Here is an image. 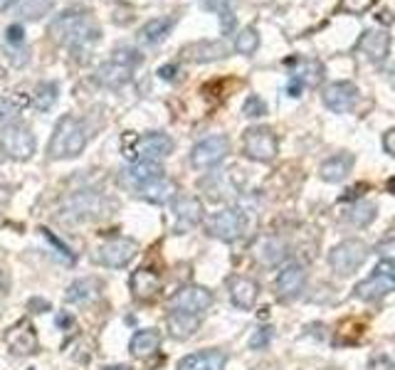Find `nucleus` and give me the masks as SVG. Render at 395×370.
Wrapping results in <instances>:
<instances>
[{
  "label": "nucleus",
  "mask_w": 395,
  "mask_h": 370,
  "mask_svg": "<svg viewBox=\"0 0 395 370\" xmlns=\"http://www.w3.org/2000/svg\"><path fill=\"white\" fill-rule=\"evenodd\" d=\"M50 35L62 45L79 50V47H89L102 40V28L94 23L89 10H67L52 20Z\"/></svg>",
  "instance_id": "obj_1"
},
{
  "label": "nucleus",
  "mask_w": 395,
  "mask_h": 370,
  "mask_svg": "<svg viewBox=\"0 0 395 370\" xmlns=\"http://www.w3.org/2000/svg\"><path fill=\"white\" fill-rule=\"evenodd\" d=\"M87 126L77 116H62L50 139V158H77L87 146Z\"/></svg>",
  "instance_id": "obj_2"
},
{
  "label": "nucleus",
  "mask_w": 395,
  "mask_h": 370,
  "mask_svg": "<svg viewBox=\"0 0 395 370\" xmlns=\"http://www.w3.org/2000/svg\"><path fill=\"white\" fill-rule=\"evenodd\" d=\"M124 148V156L129 161H156L158 158H166L173 153V139L163 131H151V134H126L121 141Z\"/></svg>",
  "instance_id": "obj_3"
},
{
  "label": "nucleus",
  "mask_w": 395,
  "mask_h": 370,
  "mask_svg": "<svg viewBox=\"0 0 395 370\" xmlns=\"http://www.w3.org/2000/svg\"><path fill=\"white\" fill-rule=\"evenodd\" d=\"M144 62V57H141L139 50H134V47H121L112 55V60L104 62L102 67L97 70V84H102V87L107 89H119L124 87V84L131 82V77H134V70Z\"/></svg>",
  "instance_id": "obj_4"
},
{
  "label": "nucleus",
  "mask_w": 395,
  "mask_h": 370,
  "mask_svg": "<svg viewBox=\"0 0 395 370\" xmlns=\"http://www.w3.org/2000/svg\"><path fill=\"white\" fill-rule=\"evenodd\" d=\"M0 153L13 161H30L35 153V134L25 124L0 126Z\"/></svg>",
  "instance_id": "obj_5"
},
{
  "label": "nucleus",
  "mask_w": 395,
  "mask_h": 370,
  "mask_svg": "<svg viewBox=\"0 0 395 370\" xmlns=\"http://www.w3.org/2000/svg\"><path fill=\"white\" fill-rule=\"evenodd\" d=\"M205 232L223 242H235L247 232V215L240 208H223L205 220Z\"/></svg>",
  "instance_id": "obj_6"
},
{
  "label": "nucleus",
  "mask_w": 395,
  "mask_h": 370,
  "mask_svg": "<svg viewBox=\"0 0 395 370\" xmlns=\"http://www.w3.org/2000/svg\"><path fill=\"white\" fill-rule=\"evenodd\" d=\"M368 255L371 250L363 240H344L329 252V264L339 277H351L356 274V269L363 267Z\"/></svg>",
  "instance_id": "obj_7"
},
{
  "label": "nucleus",
  "mask_w": 395,
  "mask_h": 370,
  "mask_svg": "<svg viewBox=\"0 0 395 370\" xmlns=\"http://www.w3.org/2000/svg\"><path fill=\"white\" fill-rule=\"evenodd\" d=\"M112 203L104 195L97 193H77L65 203V213L62 218L72 222H84V220H102L109 215Z\"/></svg>",
  "instance_id": "obj_8"
},
{
  "label": "nucleus",
  "mask_w": 395,
  "mask_h": 370,
  "mask_svg": "<svg viewBox=\"0 0 395 370\" xmlns=\"http://www.w3.org/2000/svg\"><path fill=\"white\" fill-rule=\"evenodd\" d=\"M242 151H245L247 158L257 163H270L277 158L279 151V141L275 136V131L270 126H252V129L245 131V139H242Z\"/></svg>",
  "instance_id": "obj_9"
},
{
  "label": "nucleus",
  "mask_w": 395,
  "mask_h": 370,
  "mask_svg": "<svg viewBox=\"0 0 395 370\" xmlns=\"http://www.w3.org/2000/svg\"><path fill=\"white\" fill-rule=\"evenodd\" d=\"M213 306V292L198 284L178 289L168 301V311L171 314H186V316H200Z\"/></svg>",
  "instance_id": "obj_10"
},
{
  "label": "nucleus",
  "mask_w": 395,
  "mask_h": 370,
  "mask_svg": "<svg viewBox=\"0 0 395 370\" xmlns=\"http://www.w3.org/2000/svg\"><path fill=\"white\" fill-rule=\"evenodd\" d=\"M136 255H139V245L131 237H112V240L102 242V245L94 250V262H99L102 267L119 269L126 267Z\"/></svg>",
  "instance_id": "obj_11"
},
{
  "label": "nucleus",
  "mask_w": 395,
  "mask_h": 370,
  "mask_svg": "<svg viewBox=\"0 0 395 370\" xmlns=\"http://www.w3.org/2000/svg\"><path fill=\"white\" fill-rule=\"evenodd\" d=\"M395 289V264L393 262H381L368 279H363L361 284H356L354 294L363 301H378L383 296H388Z\"/></svg>",
  "instance_id": "obj_12"
},
{
  "label": "nucleus",
  "mask_w": 395,
  "mask_h": 370,
  "mask_svg": "<svg viewBox=\"0 0 395 370\" xmlns=\"http://www.w3.org/2000/svg\"><path fill=\"white\" fill-rule=\"evenodd\" d=\"M228 153H230L228 136L215 134V136H208V139L198 141V144L193 146L191 163H193V168H198V171H205V168H215L218 163H223Z\"/></svg>",
  "instance_id": "obj_13"
},
{
  "label": "nucleus",
  "mask_w": 395,
  "mask_h": 370,
  "mask_svg": "<svg viewBox=\"0 0 395 370\" xmlns=\"http://www.w3.org/2000/svg\"><path fill=\"white\" fill-rule=\"evenodd\" d=\"M5 346L10 348L13 356H33L38 351V331L28 319L18 321L5 333Z\"/></svg>",
  "instance_id": "obj_14"
},
{
  "label": "nucleus",
  "mask_w": 395,
  "mask_h": 370,
  "mask_svg": "<svg viewBox=\"0 0 395 370\" xmlns=\"http://www.w3.org/2000/svg\"><path fill=\"white\" fill-rule=\"evenodd\" d=\"M304 289H307V269H304V264L292 262L279 269L275 279V292L282 299H297V296H302Z\"/></svg>",
  "instance_id": "obj_15"
},
{
  "label": "nucleus",
  "mask_w": 395,
  "mask_h": 370,
  "mask_svg": "<svg viewBox=\"0 0 395 370\" xmlns=\"http://www.w3.org/2000/svg\"><path fill=\"white\" fill-rule=\"evenodd\" d=\"M356 50L361 55H366L371 62H386L391 55V35L386 30H366L361 35V40L356 42Z\"/></svg>",
  "instance_id": "obj_16"
},
{
  "label": "nucleus",
  "mask_w": 395,
  "mask_h": 370,
  "mask_svg": "<svg viewBox=\"0 0 395 370\" xmlns=\"http://www.w3.org/2000/svg\"><path fill=\"white\" fill-rule=\"evenodd\" d=\"M321 99H324L326 109L336 111V114H344V111H349L356 104L358 89H356V84H351V82H334L324 89Z\"/></svg>",
  "instance_id": "obj_17"
},
{
  "label": "nucleus",
  "mask_w": 395,
  "mask_h": 370,
  "mask_svg": "<svg viewBox=\"0 0 395 370\" xmlns=\"http://www.w3.org/2000/svg\"><path fill=\"white\" fill-rule=\"evenodd\" d=\"M161 176H166V173H163V168L156 161H136L126 171H121V185H126L131 190H139L146 183L156 181Z\"/></svg>",
  "instance_id": "obj_18"
},
{
  "label": "nucleus",
  "mask_w": 395,
  "mask_h": 370,
  "mask_svg": "<svg viewBox=\"0 0 395 370\" xmlns=\"http://www.w3.org/2000/svg\"><path fill=\"white\" fill-rule=\"evenodd\" d=\"M129 287L136 301H154L158 292H161V274L144 267V269H139V272L131 274Z\"/></svg>",
  "instance_id": "obj_19"
},
{
  "label": "nucleus",
  "mask_w": 395,
  "mask_h": 370,
  "mask_svg": "<svg viewBox=\"0 0 395 370\" xmlns=\"http://www.w3.org/2000/svg\"><path fill=\"white\" fill-rule=\"evenodd\" d=\"M225 363H228V356L220 348H208V351L186 356L176 370H225Z\"/></svg>",
  "instance_id": "obj_20"
},
{
  "label": "nucleus",
  "mask_w": 395,
  "mask_h": 370,
  "mask_svg": "<svg viewBox=\"0 0 395 370\" xmlns=\"http://www.w3.org/2000/svg\"><path fill=\"white\" fill-rule=\"evenodd\" d=\"M173 215L181 230H191L203 220V203L193 195H181L178 200H173Z\"/></svg>",
  "instance_id": "obj_21"
},
{
  "label": "nucleus",
  "mask_w": 395,
  "mask_h": 370,
  "mask_svg": "<svg viewBox=\"0 0 395 370\" xmlns=\"http://www.w3.org/2000/svg\"><path fill=\"white\" fill-rule=\"evenodd\" d=\"M257 296H260V284H257L255 279L235 277L233 282H230V299H233V304L237 309H242V311L255 309Z\"/></svg>",
  "instance_id": "obj_22"
},
{
  "label": "nucleus",
  "mask_w": 395,
  "mask_h": 370,
  "mask_svg": "<svg viewBox=\"0 0 395 370\" xmlns=\"http://www.w3.org/2000/svg\"><path fill=\"white\" fill-rule=\"evenodd\" d=\"M136 193H139L141 198H144L146 203H151V205H166V203H171V200L176 198L178 185L173 183L171 178L161 176V178H156V181L146 183L144 188H139Z\"/></svg>",
  "instance_id": "obj_23"
},
{
  "label": "nucleus",
  "mask_w": 395,
  "mask_h": 370,
  "mask_svg": "<svg viewBox=\"0 0 395 370\" xmlns=\"http://www.w3.org/2000/svg\"><path fill=\"white\" fill-rule=\"evenodd\" d=\"M354 163H356L354 153H336V156L326 158V161L321 163L319 176L324 178L326 183H341L351 173Z\"/></svg>",
  "instance_id": "obj_24"
},
{
  "label": "nucleus",
  "mask_w": 395,
  "mask_h": 370,
  "mask_svg": "<svg viewBox=\"0 0 395 370\" xmlns=\"http://www.w3.org/2000/svg\"><path fill=\"white\" fill-rule=\"evenodd\" d=\"M158 346H161V333L154 329H144V331H136L134 336H131L129 351H131V356H136V358H149L158 351Z\"/></svg>",
  "instance_id": "obj_25"
},
{
  "label": "nucleus",
  "mask_w": 395,
  "mask_h": 370,
  "mask_svg": "<svg viewBox=\"0 0 395 370\" xmlns=\"http://www.w3.org/2000/svg\"><path fill=\"white\" fill-rule=\"evenodd\" d=\"M173 25H176V15H166V18H156L149 20V23L141 28V40L146 45H158L161 40H166L171 35Z\"/></svg>",
  "instance_id": "obj_26"
},
{
  "label": "nucleus",
  "mask_w": 395,
  "mask_h": 370,
  "mask_svg": "<svg viewBox=\"0 0 395 370\" xmlns=\"http://www.w3.org/2000/svg\"><path fill=\"white\" fill-rule=\"evenodd\" d=\"M99 289H102V282H99V279H94V277L79 279V282L70 284V289H67V301H70V304H87V301L97 299Z\"/></svg>",
  "instance_id": "obj_27"
},
{
  "label": "nucleus",
  "mask_w": 395,
  "mask_h": 370,
  "mask_svg": "<svg viewBox=\"0 0 395 370\" xmlns=\"http://www.w3.org/2000/svg\"><path fill=\"white\" fill-rule=\"evenodd\" d=\"M188 57L196 62H210V60H223L228 57V47L225 42H200L196 47H188Z\"/></svg>",
  "instance_id": "obj_28"
},
{
  "label": "nucleus",
  "mask_w": 395,
  "mask_h": 370,
  "mask_svg": "<svg viewBox=\"0 0 395 370\" xmlns=\"http://www.w3.org/2000/svg\"><path fill=\"white\" fill-rule=\"evenodd\" d=\"M378 215V208L373 203H368V200H358L349 208V213H346V222L354 227H368L373 220H376Z\"/></svg>",
  "instance_id": "obj_29"
},
{
  "label": "nucleus",
  "mask_w": 395,
  "mask_h": 370,
  "mask_svg": "<svg viewBox=\"0 0 395 370\" xmlns=\"http://www.w3.org/2000/svg\"><path fill=\"white\" fill-rule=\"evenodd\" d=\"M200 316H186V314H168V329H171V336L183 341L188 338L193 331L198 329Z\"/></svg>",
  "instance_id": "obj_30"
},
{
  "label": "nucleus",
  "mask_w": 395,
  "mask_h": 370,
  "mask_svg": "<svg viewBox=\"0 0 395 370\" xmlns=\"http://www.w3.org/2000/svg\"><path fill=\"white\" fill-rule=\"evenodd\" d=\"M321 77H324V67L316 60H302L292 74V79H297L302 84H319Z\"/></svg>",
  "instance_id": "obj_31"
},
{
  "label": "nucleus",
  "mask_w": 395,
  "mask_h": 370,
  "mask_svg": "<svg viewBox=\"0 0 395 370\" xmlns=\"http://www.w3.org/2000/svg\"><path fill=\"white\" fill-rule=\"evenodd\" d=\"M57 97H60V84L57 82H42L38 89H35V107L40 111H50L55 107Z\"/></svg>",
  "instance_id": "obj_32"
},
{
  "label": "nucleus",
  "mask_w": 395,
  "mask_h": 370,
  "mask_svg": "<svg viewBox=\"0 0 395 370\" xmlns=\"http://www.w3.org/2000/svg\"><path fill=\"white\" fill-rule=\"evenodd\" d=\"M257 47H260V35H257V30L255 28H245V30H240L235 37V50L240 52V55H255L257 52Z\"/></svg>",
  "instance_id": "obj_33"
},
{
  "label": "nucleus",
  "mask_w": 395,
  "mask_h": 370,
  "mask_svg": "<svg viewBox=\"0 0 395 370\" xmlns=\"http://www.w3.org/2000/svg\"><path fill=\"white\" fill-rule=\"evenodd\" d=\"M25 107H28V99H25V97L0 99V126L10 124V121H13L15 116H18Z\"/></svg>",
  "instance_id": "obj_34"
},
{
  "label": "nucleus",
  "mask_w": 395,
  "mask_h": 370,
  "mask_svg": "<svg viewBox=\"0 0 395 370\" xmlns=\"http://www.w3.org/2000/svg\"><path fill=\"white\" fill-rule=\"evenodd\" d=\"M376 5V0H341L339 10L341 13H349V15H363Z\"/></svg>",
  "instance_id": "obj_35"
},
{
  "label": "nucleus",
  "mask_w": 395,
  "mask_h": 370,
  "mask_svg": "<svg viewBox=\"0 0 395 370\" xmlns=\"http://www.w3.org/2000/svg\"><path fill=\"white\" fill-rule=\"evenodd\" d=\"M242 114L250 116V119H257V116H265L267 114V104L262 102L257 94H252V97H247L245 107H242Z\"/></svg>",
  "instance_id": "obj_36"
},
{
  "label": "nucleus",
  "mask_w": 395,
  "mask_h": 370,
  "mask_svg": "<svg viewBox=\"0 0 395 370\" xmlns=\"http://www.w3.org/2000/svg\"><path fill=\"white\" fill-rule=\"evenodd\" d=\"M5 45L8 47H23L25 45V28L20 23H13L5 30Z\"/></svg>",
  "instance_id": "obj_37"
},
{
  "label": "nucleus",
  "mask_w": 395,
  "mask_h": 370,
  "mask_svg": "<svg viewBox=\"0 0 395 370\" xmlns=\"http://www.w3.org/2000/svg\"><path fill=\"white\" fill-rule=\"evenodd\" d=\"M200 3H203L205 10H213V13H218V15H225L233 10L235 0H200Z\"/></svg>",
  "instance_id": "obj_38"
},
{
  "label": "nucleus",
  "mask_w": 395,
  "mask_h": 370,
  "mask_svg": "<svg viewBox=\"0 0 395 370\" xmlns=\"http://www.w3.org/2000/svg\"><path fill=\"white\" fill-rule=\"evenodd\" d=\"M270 338H272V333L267 331V329L255 331V336L250 338V348H255V351H262V348L270 346Z\"/></svg>",
  "instance_id": "obj_39"
},
{
  "label": "nucleus",
  "mask_w": 395,
  "mask_h": 370,
  "mask_svg": "<svg viewBox=\"0 0 395 370\" xmlns=\"http://www.w3.org/2000/svg\"><path fill=\"white\" fill-rule=\"evenodd\" d=\"M42 235H45L47 237V240H50L52 242V245H55L57 247V250H60V255H65V259H67V262H72V259H75V255H72V252L70 250H67V245H65V242H62V240H57V237L55 235H52V232L50 230H47V227H42Z\"/></svg>",
  "instance_id": "obj_40"
},
{
  "label": "nucleus",
  "mask_w": 395,
  "mask_h": 370,
  "mask_svg": "<svg viewBox=\"0 0 395 370\" xmlns=\"http://www.w3.org/2000/svg\"><path fill=\"white\" fill-rule=\"evenodd\" d=\"M376 252H378V255H381V262H393L395 240H393V237H388V240H383L381 245L376 247Z\"/></svg>",
  "instance_id": "obj_41"
},
{
  "label": "nucleus",
  "mask_w": 395,
  "mask_h": 370,
  "mask_svg": "<svg viewBox=\"0 0 395 370\" xmlns=\"http://www.w3.org/2000/svg\"><path fill=\"white\" fill-rule=\"evenodd\" d=\"M383 151L388 153V156H395V131L388 129L386 134H383Z\"/></svg>",
  "instance_id": "obj_42"
},
{
  "label": "nucleus",
  "mask_w": 395,
  "mask_h": 370,
  "mask_svg": "<svg viewBox=\"0 0 395 370\" xmlns=\"http://www.w3.org/2000/svg\"><path fill=\"white\" fill-rule=\"evenodd\" d=\"M302 89H304V84L297 82V79H292L289 87H287V92H289V97H302Z\"/></svg>",
  "instance_id": "obj_43"
},
{
  "label": "nucleus",
  "mask_w": 395,
  "mask_h": 370,
  "mask_svg": "<svg viewBox=\"0 0 395 370\" xmlns=\"http://www.w3.org/2000/svg\"><path fill=\"white\" fill-rule=\"evenodd\" d=\"M176 72H178V67H176V65H166V67H161V70H158V77H163V79H171Z\"/></svg>",
  "instance_id": "obj_44"
},
{
  "label": "nucleus",
  "mask_w": 395,
  "mask_h": 370,
  "mask_svg": "<svg viewBox=\"0 0 395 370\" xmlns=\"http://www.w3.org/2000/svg\"><path fill=\"white\" fill-rule=\"evenodd\" d=\"M30 309H38V311H35V314H42V311H47V309H50V304H47V301L45 299H33V301H30Z\"/></svg>",
  "instance_id": "obj_45"
},
{
  "label": "nucleus",
  "mask_w": 395,
  "mask_h": 370,
  "mask_svg": "<svg viewBox=\"0 0 395 370\" xmlns=\"http://www.w3.org/2000/svg\"><path fill=\"white\" fill-rule=\"evenodd\" d=\"M70 326H72V316L70 314L57 316V329H70Z\"/></svg>",
  "instance_id": "obj_46"
},
{
  "label": "nucleus",
  "mask_w": 395,
  "mask_h": 370,
  "mask_svg": "<svg viewBox=\"0 0 395 370\" xmlns=\"http://www.w3.org/2000/svg\"><path fill=\"white\" fill-rule=\"evenodd\" d=\"M18 0H0V13H5V10L10 8V5H15Z\"/></svg>",
  "instance_id": "obj_47"
},
{
  "label": "nucleus",
  "mask_w": 395,
  "mask_h": 370,
  "mask_svg": "<svg viewBox=\"0 0 395 370\" xmlns=\"http://www.w3.org/2000/svg\"><path fill=\"white\" fill-rule=\"evenodd\" d=\"M0 193H3V190H0ZM8 200H10V198H3V200H0V220H3V210H5V205H8Z\"/></svg>",
  "instance_id": "obj_48"
},
{
  "label": "nucleus",
  "mask_w": 395,
  "mask_h": 370,
  "mask_svg": "<svg viewBox=\"0 0 395 370\" xmlns=\"http://www.w3.org/2000/svg\"><path fill=\"white\" fill-rule=\"evenodd\" d=\"M104 370H131L129 366H109V368H104Z\"/></svg>",
  "instance_id": "obj_49"
},
{
  "label": "nucleus",
  "mask_w": 395,
  "mask_h": 370,
  "mask_svg": "<svg viewBox=\"0 0 395 370\" xmlns=\"http://www.w3.org/2000/svg\"><path fill=\"white\" fill-rule=\"evenodd\" d=\"M3 74H5V72H3V67H0V79H3Z\"/></svg>",
  "instance_id": "obj_50"
}]
</instances>
